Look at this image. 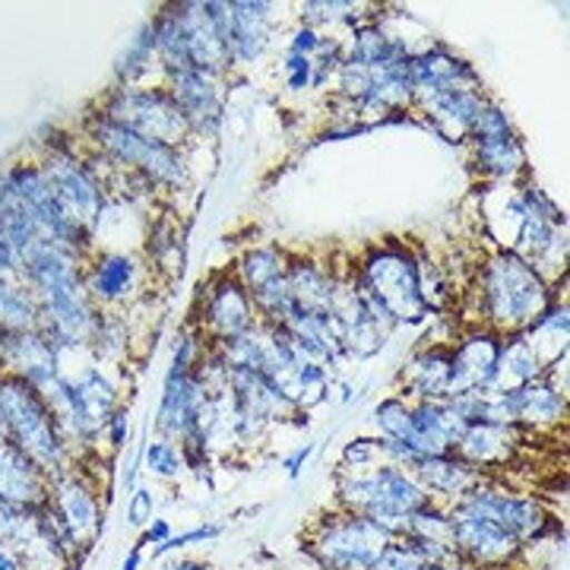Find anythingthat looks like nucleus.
Returning a JSON list of instances; mask_svg holds the SVG:
<instances>
[{
    "instance_id": "nucleus-22",
    "label": "nucleus",
    "mask_w": 570,
    "mask_h": 570,
    "mask_svg": "<svg viewBox=\"0 0 570 570\" xmlns=\"http://www.w3.org/2000/svg\"><path fill=\"white\" fill-rule=\"evenodd\" d=\"M228 55L232 67H247L266 51L273 39V3L264 0H235L228 3Z\"/></svg>"
},
{
    "instance_id": "nucleus-9",
    "label": "nucleus",
    "mask_w": 570,
    "mask_h": 570,
    "mask_svg": "<svg viewBox=\"0 0 570 570\" xmlns=\"http://www.w3.org/2000/svg\"><path fill=\"white\" fill-rule=\"evenodd\" d=\"M472 165L489 181H513L527 171V146L501 105L485 102L469 134Z\"/></svg>"
},
{
    "instance_id": "nucleus-10",
    "label": "nucleus",
    "mask_w": 570,
    "mask_h": 570,
    "mask_svg": "<svg viewBox=\"0 0 570 570\" xmlns=\"http://www.w3.org/2000/svg\"><path fill=\"white\" fill-rule=\"evenodd\" d=\"M450 527H453V549L460 554V561L475 570L517 568V561L527 551V546L517 542L508 530H501L489 517L463 504L450 508Z\"/></svg>"
},
{
    "instance_id": "nucleus-34",
    "label": "nucleus",
    "mask_w": 570,
    "mask_h": 570,
    "mask_svg": "<svg viewBox=\"0 0 570 570\" xmlns=\"http://www.w3.org/2000/svg\"><path fill=\"white\" fill-rule=\"evenodd\" d=\"M39 326V302L17 279L0 276V330H36Z\"/></svg>"
},
{
    "instance_id": "nucleus-23",
    "label": "nucleus",
    "mask_w": 570,
    "mask_h": 570,
    "mask_svg": "<svg viewBox=\"0 0 570 570\" xmlns=\"http://www.w3.org/2000/svg\"><path fill=\"white\" fill-rule=\"evenodd\" d=\"M51 504L63 517V523L77 535L82 549H89L99 532H102V510H99V498L96 491L82 482L77 472H61L51 479Z\"/></svg>"
},
{
    "instance_id": "nucleus-2",
    "label": "nucleus",
    "mask_w": 570,
    "mask_h": 570,
    "mask_svg": "<svg viewBox=\"0 0 570 570\" xmlns=\"http://www.w3.org/2000/svg\"><path fill=\"white\" fill-rule=\"evenodd\" d=\"M352 283L367 311L387 330L400 324H422L431 314L422 292L419 254L403 242H381L371 247L362 264L352 269Z\"/></svg>"
},
{
    "instance_id": "nucleus-27",
    "label": "nucleus",
    "mask_w": 570,
    "mask_h": 570,
    "mask_svg": "<svg viewBox=\"0 0 570 570\" xmlns=\"http://www.w3.org/2000/svg\"><path fill=\"white\" fill-rule=\"evenodd\" d=\"M400 396L412 403L448 400L450 396V346L438 343L409 358L400 374Z\"/></svg>"
},
{
    "instance_id": "nucleus-32",
    "label": "nucleus",
    "mask_w": 570,
    "mask_h": 570,
    "mask_svg": "<svg viewBox=\"0 0 570 570\" xmlns=\"http://www.w3.org/2000/svg\"><path fill=\"white\" fill-rule=\"evenodd\" d=\"M70 381H73V387L80 393L86 415L92 419V425L102 431L105 422L111 419V412L118 409V393L111 387V381L105 377L99 367H82L80 374L70 377Z\"/></svg>"
},
{
    "instance_id": "nucleus-6",
    "label": "nucleus",
    "mask_w": 570,
    "mask_h": 570,
    "mask_svg": "<svg viewBox=\"0 0 570 570\" xmlns=\"http://www.w3.org/2000/svg\"><path fill=\"white\" fill-rule=\"evenodd\" d=\"M390 542L393 535L367 517L340 510L311 527L305 549L324 570H371Z\"/></svg>"
},
{
    "instance_id": "nucleus-17",
    "label": "nucleus",
    "mask_w": 570,
    "mask_h": 570,
    "mask_svg": "<svg viewBox=\"0 0 570 570\" xmlns=\"http://www.w3.org/2000/svg\"><path fill=\"white\" fill-rule=\"evenodd\" d=\"M482 89H448V92H431L412 99V108L425 115L428 127L448 142H466L479 111L485 108Z\"/></svg>"
},
{
    "instance_id": "nucleus-11",
    "label": "nucleus",
    "mask_w": 570,
    "mask_h": 570,
    "mask_svg": "<svg viewBox=\"0 0 570 570\" xmlns=\"http://www.w3.org/2000/svg\"><path fill=\"white\" fill-rule=\"evenodd\" d=\"M171 13L181 26L194 70H200L206 77H216V80L225 70H232V55H228V39H225L228 3L184 0V3H171Z\"/></svg>"
},
{
    "instance_id": "nucleus-43",
    "label": "nucleus",
    "mask_w": 570,
    "mask_h": 570,
    "mask_svg": "<svg viewBox=\"0 0 570 570\" xmlns=\"http://www.w3.org/2000/svg\"><path fill=\"white\" fill-rule=\"evenodd\" d=\"M153 510H156V494L149 489H134L130 501H127V523L146 530L153 523Z\"/></svg>"
},
{
    "instance_id": "nucleus-7",
    "label": "nucleus",
    "mask_w": 570,
    "mask_h": 570,
    "mask_svg": "<svg viewBox=\"0 0 570 570\" xmlns=\"http://www.w3.org/2000/svg\"><path fill=\"white\" fill-rule=\"evenodd\" d=\"M108 121L121 124L127 130L140 134L146 140L165 142V146H181L190 140V124L181 115L178 102L171 99L168 89H140V86H118L108 99L102 111Z\"/></svg>"
},
{
    "instance_id": "nucleus-20",
    "label": "nucleus",
    "mask_w": 570,
    "mask_h": 570,
    "mask_svg": "<svg viewBox=\"0 0 570 570\" xmlns=\"http://www.w3.org/2000/svg\"><path fill=\"white\" fill-rule=\"evenodd\" d=\"M527 438H530V431H523V428L517 425L475 422V425L463 428V434H460L453 453L463 456L475 469H482L485 479H489V472L508 469L517 460V453H520Z\"/></svg>"
},
{
    "instance_id": "nucleus-24",
    "label": "nucleus",
    "mask_w": 570,
    "mask_h": 570,
    "mask_svg": "<svg viewBox=\"0 0 570 570\" xmlns=\"http://www.w3.org/2000/svg\"><path fill=\"white\" fill-rule=\"evenodd\" d=\"M409 70H412L415 99L431 96V92H448V89H482V80L472 70V63L450 55L448 48H441V45L412 55Z\"/></svg>"
},
{
    "instance_id": "nucleus-8",
    "label": "nucleus",
    "mask_w": 570,
    "mask_h": 570,
    "mask_svg": "<svg viewBox=\"0 0 570 570\" xmlns=\"http://www.w3.org/2000/svg\"><path fill=\"white\" fill-rule=\"evenodd\" d=\"M41 171L51 184L61 209L67 213V219L92 235V228L102 223L105 209L102 181L92 175V168L80 163L70 146H61V149H51L41 159Z\"/></svg>"
},
{
    "instance_id": "nucleus-13",
    "label": "nucleus",
    "mask_w": 570,
    "mask_h": 570,
    "mask_svg": "<svg viewBox=\"0 0 570 570\" xmlns=\"http://www.w3.org/2000/svg\"><path fill=\"white\" fill-rule=\"evenodd\" d=\"M7 178L13 184V190L20 194V200L26 204V209L32 213V219L39 223L41 235H45L48 242H58V245L82 254V247L89 245L92 235L82 232L80 225L67 219V213H63L61 204H58V197H55L51 184L45 178L41 165H13V168H7Z\"/></svg>"
},
{
    "instance_id": "nucleus-48",
    "label": "nucleus",
    "mask_w": 570,
    "mask_h": 570,
    "mask_svg": "<svg viewBox=\"0 0 570 570\" xmlns=\"http://www.w3.org/2000/svg\"><path fill=\"white\" fill-rule=\"evenodd\" d=\"M311 453H314V444H305V448H298L295 453H288V456L283 460V469L288 472V475H292V479H298Z\"/></svg>"
},
{
    "instance_id": "nucleus-18",
    "label": "nucleus",
    "mask_w": 570,
    "mask_h": 570,
    "mask_svg": "<svg viewBox=\"0 0 570 570\" xmlns=\"http://www.w3.org/2000/svg\"><path fill=\"white\" fill-rule=\"evenodd\" d=\"M206 403H209V393H206L197 367L190 374H165L156 428L163 431V438H168V441H181L187 431L200 428Z\"/></svg>"
},
{
    "instance_id": "nucleus-40",
    "label": "nucleus",
    "mask_w": 570,
    "mask_h": 570,
    "mask_svg": "<svg viewBox=\"0 0 570 570\" xmlns=\"http://www.w3.org/2000/svg\"><path fill=\"white\" fill-rule=\"evenodd\" d=\"M371 570H438V568H431L425 558L412 549L403 535H396L387 549L381 551V558L374 561V568Z\"/></svg>"
},
{
    "instance_id": "nucleus-25",
    "label": "nucleus",
    "mask_w": 570,
    "mask_h": 570,
    "mask_svg": "<svg viewBox=\"0 0 570 570\" xmlns=\"http://www.w3.org/2000/svg\"><path fill=\"white\" fill-rule=\"evenodd\" d=\"M51 498V479L22 450L0 438V501L13 508H39Z\"/></svg>"
},
{
    "instance_id": "nucleus-26",
    "label": "nucleus",
    "mask_w": 570,
    "mask_h": 570,
    "mask_svg": "<svg viewBox=\"0 0 570 570\" xmlns=\"http://www.w3.org/2000/svg\"><path fill=\"white\" fill-rule=\"evenodd\" d=\"M466 422L453 409L450 400H428V403H412V450L419 456H434V453H453Z\"/></svg>"
},
{
    "instance_id": "nucleus-39",
    "label": "nucleus",
    "mask_w": 570,
    "mask_h": 570,
    "mask_svg": "<svg viewBox=\"0 0 570 570\" xmlns=\"http://www.w3.org/2000/svg\"><path fill=\"white\" fill-rule=\"evenodd\" d=\"M387 463V453H384V441L374 434V438H352L343 456H340V469L346 472H358V469H374Z\"/></svg>"
},
{
    "instance_id": "nucleus-42",
    "label": "nucleus",
    "mask_w": 570,
    "mask_h": 570,
    "mask_svg": "<svg viewBox=\"0 0 570 570\" xmlns=\"http://www.w3.org/2000/svg\"><path fill=\"white\" fill-rule=\"evenodd\" d=\"M285 73V89L288 92H305L314 86V61L302 58V55H285L283 63Z\"/></svg>"
},
{
    "instance_id": "nucleus-47",
    "label": "nucleus",
    "mask_w": 570,
    "mask_h": 570,
    "mask_svg": "<svg viewBox=\"0 0 570 570\" xmlns=\"http://www.w3.org/2000/svg\"><path fill=\"white\" fill-rule=\"evenodd\" d=\"M165 539H171V527H168V520H153L146 530H142V539H140V549L142 546H163Z\"/></svg>"
},
{
    "instance_id": "nucleus-37",
    "label": "nucleus",
    "mask_w": 570,
    "mask_h": 570,
    "mask_svg": "<svg viewBox=\"0 0 570 570\" xmlns=\"http://www.w3.org/2000/svg\"><path fill=\"white\" fill-rule=\"evenodd\" d=\"M362 3L352 0H311L302 3V26H311L321 32V26H358L362 20Z\"/></svg>"
},
{
    "instance_id": "nucleus-19",
    "label": "nucleus",
    "mask_w": 570,
    "mask_h": 570,
    "mask_svg": "<svg viewBox=\"0 0 570 570\" xmlns=\"http://www.w3.org/2000/svg\"><path fill=\"white\" fill-rule=\"evenodd\" d=\"M165 89L181 108V115L190 124V134L213 137L223 127L225 105L216 77H206L200 70H184V73H171Z\"/></svg>"
},
{
    "instance_id": "nucleus-16",
    "label": "nucleus",
    "mask_w": 570,
    "mask_h": 570,
    "mask_svg": "<svg viewBox=\"0 0 570 570\" xmlns=\"http://www.w3.org/2000/svg\"><path fill=\"white\" fill-rule=\"evenodd\" d=\"M498 355H501V333H494L489 326H475L460 343H453L450 346L448 400L491 390L494 371H498Z\"/></svg>"
},
{
    "instance_id": "nucleus-15",
    "label": "nucleus",
    "mask_w": 570,
    "mask_h": 570,
    "mask_svg": "<svg viewBox=\"0 0 570 570\" xmlns=\"http://www.w3.org/2000/svg\"><path fill=\"white\" fill-rule=\"evenodd\" d=\"M498 415L504 425H517L530 434H539V431L564 425L568 396H564V387L554 384L551 374H542L527 387L498 393Z\"/></svg>"
},
{
    "instance_id": "nucleus-52",
    "label": "nucleus",
    "mask_w": 570,
    "mask_h": 570,
    "mask_svg": "<svg viewBox=\"0 0 570 570\" xmlns=\"http://www.w3.org/2000/svg\"><path fill=\"white\" fill-rule=\"evenodd\" d=\"M438 570H475V568H469V564H463V561H456V564H450V568H438Z\"/></svg>"
},
{
    "instance_id": "nucleus-12",
    "label": "nucleus",
    "mask_w": 570,
    "mask_h": 570,
    "mask_svg": "<svg viewBox=\"0 0 570 570\" xmlns=\"http://www.w3.org/2000/svg\"><path fill=\"white\" fill-rule=\"evenodd\" d=\"M460 504L469 510H475V513H482V517H489L491 523H498L501 530H508L510 535H513L517 542H523V546L539 542V539L554 527L549 508H546L535 494H520V491L498 489V485H491L489 479H485L479 489L469 491Z\"/></svg>"
},
{
    "instance_id": "nucleus-14",
    "label": "nucleus",
    "mask_w": 570,
    "mask_h": 570,
    "mask_svg": "<svg viewBox=\"0 0 570 570\" xmlns=\"http://www.w3.org/2000/svg\"><path fill=\"white\" fill-rule=\"evenodd\" d=\"M200 302H204V311H200V336L206 340V346H223L228 340L247 333L250 326L257 324V311H254V302L247 295V288L238 283L235 273H223L216 279L200 288Z\"/></svg>"
},
{
    "instance_id": "nucleus-51",
    "label": "nucleus",
    "mask_w": 570,
    "mask_h": 570,
    "mask_svg": "<svg viewBox=\"0 0 570 570\" xmlns=\"http://www.w3.org/2000/svg\"><path fill=\"white\" fill-rule=\"evenodd\" d=\"M165 570H209L204 561H175V564H168Z\"/></svg>"
},
{
    "instance_id": "nucleus-4",
    "label": "nucleus",
    "mask_w": 570,
    "mask_h": 570,
    "mask_svg": "<svg viewBox=\"0 0 570 570\" xmlns=\"http://www.w3.org/2000/svg\"><path fill=\"white\" fill-rule=\"evenodd\" d=\"M0 438L22 450L36 466L55 479L67 463V441L45 406L41 393L17 374H0Z\"/></svg>"
},
{
    "instance_id": "nucleus-29",
    "label": "nucleus",
    "mask_w": 570,
    "mask_h": 570,
    "mask_svg": "<svg viewBox=\"0 0 570 570\" xmlns=\"http://www.w3.org/2000/svg\"><path fill=\"white\" fill-rule=\"evenodd\" d=\"M542 374H546V367H542L535 348L527 340V333H504L491 390L494 393H510V390H520L532 384V381H539Z\"/></svg>"
},
{
    "instance_id": "nucleus-28",
    "label": "nucleus",
    "mask_w": 570,
    "mask_h": 570,
    "mask_svg": "<svg viewBox=\"0 0 570 570\" xmlns=\"http://www.w3.org/2000/svg\"><path fill=\"white\" fill-rule=\"evenodd\" d=\"M288 288L295 305L307 311V314H321L330 317L333 302H336V288H340V276L330 266L317 264L311 257H288Z\"/></svg>"
},
{
    "instance_id": "nucleus-46",
    "label": "nucleus",
    "mask_w": 570,
    "mask_h": 570,
    "mask_svg": "<svg viewBox=\"0 0 570 570\" xmlns=\"http://www.w3.org/2000/svg\"><path fill=\"white\" fill-rule=\"evenodd\" d=\"M0 276L3 279H20V257H17L13 245L7 242L3 228H0Z\"/></svg>"
},
{
    "instance_id": "nucleus-1",
    "label": "nucleus",
    "mask_w": 570,
    "mask_h": 570,
    "mask_svg": "<svg viewBox=\"0 0 570 570\" xmlns=\"http://www.w3.org/2000/svg\"><path fill=\"white\" fill-rule=\"evenodd\" d=\"M554 285H549L520 254L494 247L479 266L475 295L479 321L494 333H523L527 326L554 302Z\"/></svg>"
},
{
    "instance_id": "nucleus-3",
    "label": "nucleus",
    "mask_w": 570,
    "mask_h": 570,
    "mask_svg": "<svg viewBox=\"0 0 570 570\" xmlns=\"http://www.w3.org/2000/svg\"><path fill=\"white\" fill-rule=\"evenodd\" d=\"M336 501L340 510L367 517L381 530H387L393 539L406 535L409 517L419 508H425L431 494L422 489V482L403 466L358 469V472H336Z\"/></svg>"
},
{
    "instance_id": "nucleus-5",
    "label": "nucleus",
    "mask_w": 570,
    "mask_h": 570,
    "mask_svg": "<svg viewBox=\"0 0 570 570\" xmlns=\"http://www.w3.org/2000/svg\"><path fill=\"white\" fill-rule=\"evenodd\" d=\"M89 140L102 149V156L108 163H115L124 171L140 175L153 187L184 190L190 184V168H187V159L181 156V149L146 140V137L127 130L121 124L108 121L105 115H92L89 118Z\"/></svg>"
},
{
    "instance_id": "nucleus-35",
    "label": "nucleus",
    "mask_w": 570,
    "mask_h": 570,
    "mask_svg": "<svg viewBox=\"0 0 570 570\" xmlns=\"http://www.w3.org/2000/svg\"><path fill=\"white\" fill-rule=\"evenodd\" d=\"M374 434L390 444L412 450V403L403 396H387L374 406ZM415 453V450H412Z\"/></svg>"
},
{
    "instance_id": "nucleus-21",
    "label": "nucleus",
    "mask_w": 570,
    "mask_h": 570,
    "mask_svg": "<svg viewBox=\"0 0 570 570\" xmlns=\"http://www.w3.org/2000/svg\"><path fill=\"white\" fill-rule=\"evenodd\" d=\"M412 475L422 482V489L431 494V501H434V504H444V508L460 504L469 491L479 489V485L485 482V472L475 469L472 463H466V460L456 456V453L422 456V460L412 466Z\"/></svg>"
},
{
    "instance_id": "nucleus-30",
    "label": "nucleus",
    "mask_w": 570,
    "mask_h": 570,
    "mask_svg": "<svg viewBox=\"0 0 570 570\" xmlns=\"http://www.w3.org/2000/svg\"><path fill=\"white\" fill-rule=\"evenodd\" d=\"M86 279V295L92 302H102V305H115L124 302L130 295V288L137 283V261L130 254H102L96 264L89 266V273L82 276Z\"/></svg>"
},
{
    "instance_id": "nucleus-41",
    "label": "nucleus",
    "mask_w": 570,
    "mask_h": 570,
    "mask_svg": "<svg viewBox=\"0 0 570 570\" xmlns=\"http://www.w3.org/2000/svg\"><path fill=\"white\" fill-rule=\"evenodd\" d=\"M219 535H223V527H219V523H204V527H197V530H187L181 532V535L165 539L163 546H156L153 558H165V554H171V551L190 549V546H206V542H213V539H219Z\"/></svg>"
},
{
    "instance_id": "nucleus-49",
    "label": "nucleus",
    "mask_w": 570,
    "mask_h": 570,
    "mask_svg": "<svg viewBox=\"0 0 570 570\" xmlns=\"http://www.w3.org/2000/svg\"><path fill=\"white\" fill-rule=\"evenodd\" d=\"M0 570H22L20 568V558H17L13 551L7 549L3 542H0Z\"/></svg>"
},
{
    "instance_id": "nucleus-31",
    "label": "nucleus",
    "mask_w": 570,
    "mask_h": 570,
    "mask_svg": "<svg viewBox=\"0 0 570 570\" xmlns=\"http://www.w3.org/2000/svg\"><path fill=\"white\" fill-rule=\"evenodd\" d=\"M527 340L535 348V355H539V362L542 367L549 371L558 362H564L568 358V333H570V321H568V302H551L535 321H532L527 330Z\"/></svg>"
},
{
    "instance_id": "nucleus-38",
    "label": "nucleus",
    "mask_w": 570,
    "mask_h": 570,
    "mask_svg": "<svg viewBox=\"0 0 570 570\" xmlns=\"http://www.w3.org/2000/svg\"><path fill=\"white\" fill-rule=\"evenodd\" d=\"M142 463H146V472H149V475L165 479V482L178 479L184 469H187L184 466L181 448H178L175 441H168V438H156V441H149V444L142 448Z\"/></svg>"
},
{
    "instance_id": "nucleus-45",
    "label": "nucleus",
    "mask_w": 570,
    "mask_h": 570,
    "mask_svg": "<svg viewBox=\"0 0 570 570\" xmlns=\"http://www.w3.org/2000/svg\"><path fill=\"white\" fill-rule=\"evenodd\" d=\"M317 45H321V32H317V29H311V26H298V29L292 32V41H288V55L314 58Z\"/></svg>"
},
{
    "instance_id": "nucleus-33",
    "label": "nucleus",
    "mask_w": 570,
    "mask_h": 570,
    "mask_svg": "<svg viewBox=\"0 0 570 570\" xmlns=\"http://www.w3.org/2000/svg\"><path fill=\"white\" fill-rule=\"evenodd\" d=\"M285 269H288V254L285 250H279V247H250L235 266V276L250 295V292H257L264 285L283 279Z\"/></svg>"
},
{
    "instance_id": "nucleus-36",
    "label": "nucleus",
    "mask_w": 570,
    "mask_h": 570,
    "mask_svg": "<svg viewBox=\"0 0 570 570\" xmlns=\"http://www.w3.org/2000/svg\"><path fill=\"white\" fill-rule=\"evenodd\" d=\"M153 55H156V36H153V22H142L134 32V39L127 41L124 55L118 58V80L121 86H134L142 73H149L153 67Z\"/></svg>"
},
{
    "instance_id": "nucleus-44",
    "label": "nucleus",
    "mask_w": 570,
    "mask_h": 570,
    "mask_svg": "<svg viewBox=\"0 0 570 570\" xmlns=\"http://www.w3.org/2000/svg\"><path fill=\"white\" fill-rule=\"evenodd\" d=\"M105 434H108V444L115 450H121L127 444V438H130V412L127 409H115L111 412V419L105 422Z\"/></svg>"
},
{
    "instance_id": "nucleus-50",
    "label": "nucleus",
    "mask_w": 570,
    "mask_h": 570,
    "mask_svg": "<svg viewBox=\"0 0 570 570\" xmlns=\"http://www.w3.org/2000/svg\"><path fill=\"white\" fill-rule=\"evenodd\" d=\"M140 564H142V549L137 546V549H134L130 554H127V558H124L121 570H140Z\"/></svg>"
}]
</instances>
